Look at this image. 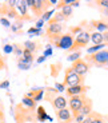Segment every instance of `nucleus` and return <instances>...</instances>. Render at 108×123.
<instances>
[{
	"instance_id": "nucleus-1",
	"label": "nucleus",
	"mask_w": 108,
	"mask_h": 123,
	"mask_svg": "<svg viewBox=\"0 0 108 123\" xmlns=\"http://www.w3.org/2000/svg\"><path fill=\"white\" fill-rule=\"evenodd\" d=\"M84 60L90 66H95V67H104L108 63V48H104L102 51L96 54H87L84 56Z\"/></svg>"
},
{
	"instance_id": "nucleus-2",
	"label": "nucleus",
	"mask_w": 108,
	"mask_h": 123,
	"mask_svg": "<svg viewBox=\"0 0 108 123\" xmlns=\"http://www.w3.org/2000/svg\"><path fill=\"white\" fill-rule=\"evenodd\" d=\"M85 82V78L84 76H80V75H77L71 67L69 68H65V72H64V84L65 87H74V86H81L84 84Z\"/></svg>"
},
{
	"instance_id": "nucleus-3",
	"label": "nucleus",
	"mask_w": 108,
	"mask_h": 123,
	"mask_svg": "<svg viewBox=\"0 0 108 123\" xmlns=\"http://www.w3.org/2000/svg\"><path fill=\"white\" fill-rule=\"evenodd\" d=\"M51 42H52V43L55 44V47H57L59 49H65V51H68V49L74 46L75 36L68 32V34H62L60 36L52 39Z\"/></svg>"
},
{
	"instance_id": "nucleus-4",
	"label": "nucleus",
	"mask_w": 108,
	"mask_h": 123,
	"mask_svg": "<svg viewBox=\"0 0 108 123\" xmlns=\"http://www.w3.org/2000/svg\"><path fill=\"white\" fill-rule=\"evenodd\" d=\"M91 42V32L88 31H81L79 35L75 36V42L74 46L68 49V52H75V51H80V48L83 47H87L88 43Z\"/></svg>"
},
{
	"instance_id": "nucleus-5",
	"label": "nucleus",
	"mask_w": 108,
	"mask_h": 123,
	"mask_svg": "<svg viewBox=\"0 0 108 123\" xmlns=\"http://www.w3.org/2000/svg\"><path fill=\"white\" fill-rule=\"evenodd\" d=\"M87 98H88V96H87V94L71 96V98H69L68 105H69V111L72 112V117H75V115L79 114V111H80L81 107H83V105H84V102H85Z\"/></svg>"
},
{
	"instance_id": "nucleus-6",
	"label": "nucleus",
	"mask_w": 108,
	"mask_h": 123,
	"mask_svg": "<svg viewBox=\"0 0 108 123\" xmlns=\"http://www.w3.org/2000/svg\"><path fill=\"white\" fill-rule=\"evenodd\" d=\"M50 7H51L50 0H35V3L31 7V9L35 16H40L41 18V15L44 12H47V9L50 8Z\"/></svg>"
},
{
	"instance_id": "nucleus-7",
	"label": "nucleus",
	"mask_w": 108,
	"mask_h": 123,
	"mask_svg": "<svg viewBox=\"0 0 108 123\" xmlns=\"http://www.w3.org/2000/svg\"><path fill=\"white\" fill-rule=\"evenodd\" d=\"M71 68L75 71V72H76L77 75H80V76L85 78V75L90 72L91 66L88 64L84 59H79V60H76V62H74V63H72Z\"/></svg>"
},
{
	"instance_id": "nucleus-8",
	"label": "nucleus",
	"mask_w": 108,
	"mask_h": 123,
	"mask_svg": "<svg viewBox=\"0 0 108 123\" xmlns=\"http://www.w3.org/2000/svg\"><path fill=\"white\" fill-rule=\"evenodd\" d=\"M62 32H63V24L62 23H53V24H50V23H48L45 34H47V36L50 37V40L60 36Z\"/></svg>"
},
{
	"instance_id": "nucleus-9",
	"label": "nucleus",
	"mask_w": 108,
	"mask_h": 123,
	"mask_svg": "<svg viewBox=\"0 0 108 123\" xmlns=\"http://www.w3.org/2000/svg\"><path fill=\"white\" fill-rule=\"evenodd\" d=\"M90 90V87L85 86V84H81V86H74V87H67L65 88V92L67 95L71 98V96H76V95H83V94H87V91Z\"/></svg>"
},
{
	"instance_id": "nucleus-10",
	"label": "nucleus",
	"mask_w": 108,
	"mask_h": 123,
	"mask_svg": "<svg viewBox=\"0 0 108 123\" xmlns=\"http://www.w3.org/2000/svg\"><path fill=\"white\" fill-rule=\"evenodd\" d=\"M56 117H57L60 123H71L74 120L72 112L68 108H63V110H57L56 111Z\"/></svg>"
},
{
	"instance_id": "nucleus-11",
	"label": "nucleus",
	"mask_w": 108,
	"mask_h": 123,
	"mask_svg": "<svg viewBox=\"0 0 108 123\" xmlns=\"http://www.w3.org/2000/svg\"><path fill=\"white\" fill-rule=\"evenodd\" d=\"M92 111H93V100L91 98H87L85 102H84V105H83V107L80 108V111H79V114L83 115V117L85 118V117H88Z\"/></svg>"
},
{
	"instance_id": "nucleus-12",
	"label": "nucleus",
	"mask_w": 108,
	"mask_h": 123,
	"mask_svg": "<svg viewBox=\"0 0 108 123\" xmlns=\"http://www.w3.org/2000/svg\"><path fill=\"white\" fill-rule=\"evenodd\" d=\"M90 24H91L92 28L96 30V32H100V34L108 31V23L103 22V20H91Z\"/></svg>"
},
{
	"instance_id": "nucleus-13",
	"label": "nucleus",
	"mask_w": 108,
	"mask_h": 123,
	"mask_svg": "<svg viewBox=\"0 0 108 123\" xmlns=\"http://www.w3.org/2000/svg\"><path fill=\"white\" fill-rule=\"evenodd\" d=\"M36 120L37 122H45V120H52V118L45 112V108L43 106H39L36 108Z\"/></svg>"
},
{
	"instance_id": "nucleus-14",
	"label": "nucleus",
	"mask_w": 108,
	"mask_h": 123,
	"mask_svg": "<svg viewBox=\"0 0 108 123\" xmlns=\"http://www.w3.org/2000/svg\"><path fill=\"white\" fill-rule=\"evenodd\" d=\"M17 9L20 15H22V20H31V16H28L27 12V4H25V0H22V1H17Z\"/></svg>"
},
{
	"instance_id": "nucleus-15",
	"label": "nucleus",
	"mask_w": 108,
	"mask_h": 123,
	"mask_svg": "<svg viewBox=\"0 0 108 123\" xmlns=\"http://www.w3.org/2000/svg\"><path fill=\"white\" fill-rule=\"evenodd\" d=\"M91 118H92V123H107L108 119L107 115H103L100 112H96V111L91 112Z\"/></svg>"
},
{
	"instance_id": "nucleus-16",
	"label": "nucleus",
	"mask_w": 108,
	"mask_h": 123,
	"mask_svg": "<svg viewBox=\"0 0 108 123\" xmlns=\"http://www.w3.org/2000/svg\"><path fill=\"white\" fill-rule=\"evenodd\" d=\"M22 106L32 111V110H35V108H36V102H35L34 99H31V98L24 96V98H23V100H22Z\"/></svg>"
},
{
	"instance_id": "nucleus-17",
	"label": "nucleus",
	"mask_w": 108,
	"mask_h": 123,
	"mask_svg": "<svg viewBox=\"0 0 108 123\" xmlns=\"http://www.w3.org/2000/svg\"><path fill=\"white\" fill-rule=\"evenodd\" d=\"M63 3H64V1H63ZM60 12L63 13V16L65 18V20H68L69 18H72L74 8H72V6H63L62 8H60Z\"/></svg>"
},
{
	"instance_id": "nucleus-18",
	"label": "nucleus",
	"mask_w": 108,
	"mask_h": 123,
	"mask_svg": "<svg viewBox=\"0 0 108 123\" xmlns=\"http://www.w3.org/2000/svg\"><path fill=\"white\" fill-rule=\"evenodd\" d=\"M91 42L93 43V46H97V44H102L103 43V34L100 32H92L91 34Z\"/></svg>"
},
{
	"instance_id": "nucleus-19",
	"label": "nucleus",
	"mask_w": 108,
	"mask_h": 123,
	"mask_svg": "<svg viewBox=\"0 0 108 123\" xmlns=\"http://www.w3.org/2000/svg\"><path fill=\"white\" fill-rule=\"evenodd\" d=\"M24 48L28 49V51H31L32 54L36 52L37 51V43H35V42H32V40H27V42H24Z\"/></svg>"
},
{
	"instance_id": "nucleus-20",
	"label": "nucleus",
	"mask_w": 108,
	"mask_h": 123,
	"mask_svg": "<svg viewBox=\"0 0 108 123\" xmlns=\"http://www.w3.org/2000/svg\"><path fill=\"white\" fill-rule=\"evenodd\" d=\"M64 20H65V18L63 16V13L59 11V12H56L55 15L51 18V20L48 23H50V24H53V23H62V22H64Z\"/></svg>"
},
{
	"instance_id": "nucleus-21",
	"label": "nucleus",
	"mask_w": 108,
	"mask_h": 123,
	"mask_svg": "<svg viewBox=\"0 0 108 123\" xmlns=\"http://www.w3.org/2000/svg\"><path fill=\"white\" fill-rule=\"evenodd\" d=\"M104 47H107V44H104V43L93 46V47H88L87 48V54H96V52H99V51H102V49H104Z\"/></svg>"
},
{
	"instance_id": "nucleus-22",
	"label": "nucleus",
	"mask_w": 108,
	"mask_h": 123,
	"mask_svg": "<svg viewBox=\"0 0 108 123\" xmlns=\"http://www.w3.org/2000/svg\"><path fill=\"white\" fill-rule=\"evenodd\" d=\"M79 59H81V51H75V52H71L69 55H68L67 60L71 62V63H74V62L79 60Z\"/></svg>"
},
{
	"instance_id": "nucleus-23",
	"label": "nucleus",
	"mask_w": 108,
	"mask_h": 123,
	"mask_svg": "<svg viewBox=\"0 0 108 123\" xmlns=\"http://www.w3.org/2000/svg\"><path fill=\"white\" fill-rule=\"evenodd\" d=\"M53 13H55V11H53V9H51V11H47V12H44L43 15H41L40 19L43 20V22H50L51 18L53 16Z\"/></svg>"
},
{
	"instance_id": "nucleus-24",
	"label": "nucleus",
	"mask_w": 108,
	"mask_h": 123,
	"mask_svg": "<svg viewBox=\"0 0 108 123\" xmlns=\"http://www.w3.org/2000/svg\"><path fill=\"white\" fill-rule=\"evenodd\" d=\"M35 91V96H34V100L35 102H39L43 99V95H44V90L43 88H39V90H34Z\"/></svg>"
},
{
	"instance_id": "nucleus-25",
	"label": "nucleus",
	"mask_w": 108,
	"mask_h": 123,
	"mask_svg": "<svg viewBox=\"0 0 108 123\" xmlns=\"http://www.w3.org/2000/svg\"><path fill=\"white\" fill-rule=\"evenodd\" d=\"M28 34L32 35V36H40L41 35V30H37L36 27H31L28 30Z\"/></svg>"
},
{
	"instance_id": "nucleus-26",
	"label": "nucleus",
	"mask_w": 108,
	"mask_h": 123,
	"mask_svg": "<svg viewBox=\"0 0 108 123\" xmlns=\"http://www.w3.org/2000/svg\"><path fill=\"white\" fill-rule=\"evenodd\" d=\"M22 27H23V22L22 20H19L17 23H15V24H11V30L13 31V32H19V31L22 30Z\"/></svg>"
},
{
	"instance_id": "nucleus-27",
	"label": "nucleus",
	"mask_w": 108,
	"mask_h": 123,
	"mask_svg": "<svg viewBox=\"0 0 108 123\" xmlns=\"http://www.w3.org/2000/svg\"><path fill=\"white\" fill-rule=\"evenodd\" d=\"M13 52H15V55L17 56V58H20V56L23 58V49L20 48L19 44H13Z\"/></svg>"
},
{
	"instance_id": "nucleus-28",
	"label": "nucleus",
	"mask_w": 108,
	"mask_h": 123,
	"mask_svg": "<svg viewBox=\"0 0 108 123\" xmlns=\"http://www.w3.org/2000/svg\"><path fill=\"white\" fill-rule=\"evenodd\" d=\"M65 88H67V87H65L63 83H59V82H56V83H55V90L59 92V94L63 92V91H65Z\"/></svg>"
},
{
	"instance_id": "nucleus-29",
	"label": "nucleus",
	"mask_w": 108,
	"mask_h": 123,
	"mask_svg": "<svg viewBox=\"0 0 108 123\" xmlns=\"http://www.w3.org/2000/svg\"><path fill=\"white\" fill-rule=\"evenodd\" d=\"M17 67L20 68V70H29L31 68V64H25V63H23L20 59L17 60Z\"/></svg>"
},
{
	"instance_id": "nucleus-30",
	"label": "nucleus",
	"mask_w": 108,
	"mask_h": 123,
	"mask_svg": "<svg viewBox=\"0 0 108 123\" xmlns=\"http://www.w3.org/2000/svg\"><path fill=\"white\" fill-rule=\"evenodd\" d=\"M96 4L99 7H103V9H108V0H97Z\"/></svg>"
},
{
	"instance_id": "nucleus-31",
	"label": "nucleus",
	"mask_w": 108,
	"mask_h": 123,
	"mask_svg": "<svg viewBox=\"0 0 108 123\" xmlns=\"http://www.w3.org/2000/svg\"><path fill=\"white\" fill-rule=\"evenodd\" d=\"M51 55H52V47H51L50 44H48V46H47V48L44 49L43 56H44V58H48V56H51Z\"/></svg>"
},
{
	"instance_id": "nucleus-32",
	"label": "nucleus",
	"mask_w": 108,
	"mask_h": 123,
	"mask_svg": "<svg viewBox=\"0 0 108 123\" xmlns=\"http://www.w3.org/2000/svg\"><path fill=\"white\" fill-rule=\"evenodd\" d=\"M0 23H1L4 27H7V28L11 27V23H9V20H8L7 18H0Z\"/></svg>"
},
{
	"instance_id": "nucleus-33",
	"label": "nucleus",
	"mask_w": 108,
	"mask_h": 123,
	"mask_svg": "<svg viewBox=\"0 0 108 123\" xmlns=\"http://www.w3.org/2000/svg\"><path fill=\"white\" fill-rule=\"evenodd\" d=\"M3 49H4V52L6 54H11V52H13V46H11V44H6Z\"/></svg>"
},
{
	"instance_id": "nucleus-34",
	"label": "nucleus",
	"mask_w": 108,
	"mask_h": 123,
	"mask_svg": "<svg viewBox=\"0 0 108 123\" xmlns=\"http://www.w3.org/2000/svg\"><path fill=\"white\" fill-rule=\"evenodd\" d=\"M8 87H9V80H4V82H1V83H0V88L8 90Z\"/></svg>"
},
{
	"instance_id": "nucleus-35",
	"label": "nucleus",
	"mask_w": 108,
	"mask_h": 123,
	"mask_svg": "<svg viewBox=\"0 0 108 123\" xmlns=\"http://www.w3.org/2000/svg\"><path fill=\"white\" fill-rule=\"evenodd\" d=\"M43 25H44V22L41 20V19H39V20L36 22V24H35V27H36L37 30H41V27H43Z\"/></svg>"
},
{
	"instance_id": "nucleus-36",
	"label": "nucleus",
	"mask_w": 108,
	"mask_h": 123,
	"mask_svg": "<svg viewBox=\"0 0 108 123\" xmlns=\"http://www.w3.org/2000/svg\"><path fill=\"white\" fill-rule=\"evenodd\" d=\"M103 43L107 44V46H108V31L103 32Z\"/></svg>"
},
{
	"instance_id": "nucleus-37",
	"label": "nucleus",
	"mask_w": 108,
	"mask_h": 123,
	"mask_svg": "<svg viewBox=\"0 0 108 123\" xmlns=\"http://www.w3.org/2000/svg\"><path fill=\"white\" fill-rule=\"evenodd\" d=\"M80 123H92V118H91V114L88 115V117L84 118V120H83V122H80Z\"/></svg>"
},
{
	"instance_id": "nucleus-38",
	"label": "nucleus",
	"mask_w": 108,
	"mask_h": 123,
	"mask_svg": "<svg viewBox=\"0 0 108 123\" xmlns=\"http://www.w3.org/2000/svg\"><path fill=\"white\" fill-rule=\"evenodd\" d=\"M3 68H6V60H4V58L0 56V70H3Z\"/></svg>"
},
{
	"instance_id": "nucleus-39",
	"label": "nucleus",
	"mask_w": 108,
	"mask_h": 123,
	"mask_svg": "<svg viewBox=\"0 0 108 123\" xmlns=\"http://www.w3.org/2000/svg\"><path fill=\"white\" fill-rule=\"evenodd\" d=\"M34 3H35V0H25V4H27V7H29V8L34 6Z\"/></svg>"
},
{
	"instance_id": "nucleus-40",
	"label": "nucleus",
	"mask_w": 108,
	"mask_h": 123,
	"mask_svg": "<svg viewBox=\"0 0 108 123\" xmlns=\"http://www.w3.org/2000/svg\"><path fill=\"white\" fill-rule=\"evenodd\" d=\"M4 122V112L3 110H0V123H3Z\"/></svg>"
},
{
	"instance_id": "nucleus-41",
	"label": "nucleus",
	"mask_w": 108,
	"mask_h": 123,
	"mask_svg": "<svg viewBox=\"0 0 108 123\" xmlns=\"http://www.w3.org/2000/svg\"><path fill=\"white\" fill-rule=\"evenodd\" d=\"M45 59H47V58H44V56H43V55H41V56H40V58H37V60H36V62H37V63H43V62H44V60H45Z\"/></svg>"
},
{
	"instance_id": "nucleus-42",
	"label": "nucleus",
	"mask_w": 108,
	"mask_h": 123,
	"mask_svg": "<svg viewBox=\"0 0 108 123\" xmlns=\"http://www.w3.org/2000/svg\"><path fill=\"white\" fill-rule=\"evenodd\" d=\"M80 6V1H77V0H75L74 3H72V8H74V7H79Z\"/></svg>"
},
{
	"instance_id": "nucleus-43",
	"label": "nucleus",
	"mask_w": 108,
	"mask_h": 123,
	"mask_svg": "<svg viewBox=\"0 0 108 123\" xmlns=\"http://www.w3.org/2000/svg\"><path fill=\"white\" fill-rule=\"evenodd\" d=\"M0 110H1V105H0Z\"/></svg>"
},
{
	"instance_id": "nucleus-44",
	"label": "nucleus",
	"mask_w": 108,
	"mask_h": 123,
	"mask_svg": "<svg viewBox=\"0 0 108 123\" xmlns=\"http://www.w3.org/2000/svg\"><path fill=\"white\" fill-rule=\"evenodd\" d=\"M107 66H108V63H107Z\"/></svg>"
},
{
	"instance_id": "nucleus-45",
	"label": "nucleus",
	"mask_w": 108,
	"mask_h": 123,
	"mask_svg": "<svg viewBox=\"0 0 108 123\" xmlns=\"http://www.w3.org/2000/svg\"><path fill=\"white\" fill-rule=\"evenodd\" d=\"M0 71H1V70H0Z\"/></svg>"
}]
</instances>
